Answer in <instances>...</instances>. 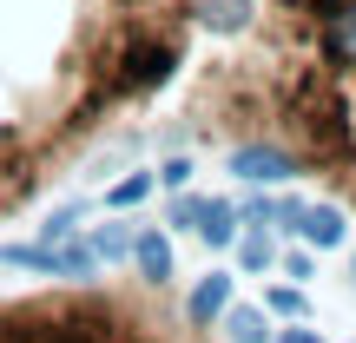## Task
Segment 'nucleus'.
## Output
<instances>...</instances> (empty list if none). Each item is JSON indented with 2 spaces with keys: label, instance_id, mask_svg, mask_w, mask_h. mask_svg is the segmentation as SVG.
Wrapping results in <instances>:
<instances>
[{
  "label": "nucleus",
  "instance_id": "1",
  "mask_svg": "<svg viewBox=\"0 0 356 343\" xmlns=\"http://www.w3.org/2000/svg\"><path fill=\"white\" fill-rule=\"evenodd\" d=\"M172 66H178V33H126V40H113L106 66H92V73H99L106 86L126 99V93H152V86H165Z\"/></svg>",
  "mask_w": 356,
  "mask_h": 343
},
{
  "label": "nucleus",
  "instance_id": "2",
  "mask_svg": "<svg viewBox=\"0 0 356 343\" xmlns=\"http://www.w3.org/2000/svg\"><path fill=\"white\" fill-rule=\"evenodd\" d=\"M310 47H317L323 66H337V73H356V0H343V7L330 13V20L310 33Z\"/></svg>",
  "mask_w": 356,
  "mask_h": 343
},
{
  "label": "nucleus",
  "instance_id": "3",
  "mask_svg": "<svg viewBox=\"0 0 356 343\" xmlns=\"http://www.w3.org/2000/svg\"><path fill=\"white\" fill-rule=\"evenodd\" d=\"M231 172L251 178V185H257V178L270 185V178H297V159H291V152H277V145H244V152L231 159Z\"/></svg>",
  "mask_w": 356,
  "mask_h": 343
},
{
  "label": "nucleus",
  "instance_id": "4",
  "mask_svg": "<svg viewBox=\"0 0 356 343\" xmlns=\"http://www.w3.org/2000/svg\"><path fill=\"white\" fill-rule=\"evenodd\" d=\"M132 264H139V278L145 284H159V291H165V284H172V244L165 238H159V231H132Z\"/></svg>",
  "mask_w": 356,
  "mask_h": 343
},
{
  "label": "nucleus",
  "instance_id": "5",
  "mask_svg": "<svg viewBox=\"0 0 356 343\" xmlns=\"http://www.w3.org/2000/svg\"><path fill=\"white\" fill-rule=\"evenodd\" d=\"M297 231H304L317 251H330V244H343V212H330V205H297V218H291Z\"/></svg>",
  "mask_w": 356,
  "mask_h": 343
},
{
  "label": "nucleus",
  "instance_id": "6",
  "mask_svg": "<svg viewBox=\"0 0 356 343\" xmlns=\"http://www.w3.org/2000/svg\"><path fill=\"white\" fill-rule=\"evenodd\" d=\"M251 7L257 0H191V20L211 26V33H238V26L251 20Z\"/></svg>",
  "mask_w": 356,
  "mask_h": 343
},
{
  "label": "nucleus",
  "instance_id": "7",
  "mask_svg": "<svg viewBox=\"0 0 356 343\" xmlns=\"http://www.w3.org/2000/svg\"><path fill=\"white\" fill-rule=\"evenodd\" d=\"M225 304H231V278H225V271H211V278L191 291V324H218V317H225Z\"/></svg>",
  "mask_w": 356,
  "mask_h": 343
},
{
  "label": "nucleus",
  "instance_id": "8",
  "mask_svg": "<svg viewBox=\"0 0 356 343\" xmlns=\"http://www.w3.org/2000/svg\"><path fill=\"white\" fill-rule=\"evenodd\" d=\"M198 231H204V244H231V238H238V205H218V198H204V212H198Z\"/></svg>",
  "mask_w": 356,
  "mask_h": 343
},
{
  "label": "nucleus",
  "instance_id": "9",
  "mask_svg": "<svg viewBox=\"0 0 356 343\" xmlns=\"http://www.w3.org/2000/svg\"><path fill=\"white\" fill-rule=\"evenodd\" d=\"M225 337L231 343H264L270 330H264V310H231L225 304Z\"/></svg>",
  "mask_w": 356,
  "mask_h": 343
},
{
  "label": "nucleus",
  "instance_id": "10",
  "mask_svg": "<svg viewBox=\"0 0 356 343\" xmlns=\"http://www.w3.org/2000/svg\"><path fill=\"white\" fill-rule=\"evenodd\" d=\"M132 251V225H99L92 231V257H126Z\"/></svg>",
  "mask_w": 356,
  "mask_h": 343
},
{
  "label": "nucleus",
  "instance_id": "11",
  "mask_svg": "<svg viewBox=\"0 0 356 343\" xmlns=\"http://www.w3.org/2000/svg\"><path fill=\"white\" fill-rule=\"evenodd\" d=\"M145 191H152V172H132V178H119V185L106 191V205H113V212H126V205H139Z\"/></svg>",
  "mask_w": 356,
  "mask_h": 343
},
{
  "label": "nucleus",
  "instance_id": "12",
  "mask_svg": "<svg viewBox=\"0 0 356 343\" xmlns=\"http://www.w3.org/2000/svg\"><path fill=\"white\" fill-rule=\"evenodd\" d=\"M238 264H244V271H270V264H277V251H270L264 231H251V238L238 244Z\"/></svg>",
  "mask_w": 356,
  "mask_h": 343
},
{
  "label": "nucleus",
  "instance_id": "13",
  "mask_svg": "<svg viewBox=\"0 0 356 343\" xmlns=\"http://www.w3.org/2000/svg\"><path fill=\"white\" fill-rule=\"evenodd\" d=\"M73 225H79V212H53L47 225H40V244H66V238H73Z\"/></svg>",
  "mask_w": 356,
  "mask_h": 343
},
{
  "label": "nucleus",
  "instance_id": "14",
  "mask_svg": "<svg viewBox=\"0 0 356 343\" xmlns=\"http://www.w3.org/2000/svg\"><path fill=\"white\" fill-rule=\"evenodd\" d=\"M264 310H277V317H304V291H270Z\"/></svg>",
  "mask_w": 356,
  "mask_h": 343
},
{
  "label": "nucleus",
  "instance_id": "15",
  "mask_svg": "<svg viewBox=\"0 0 356 343\" xmlns=\"http://www.w3.org/2000/svg\"><path fill=\"white\" fill-rule=\"evenodd\" d=\"M198 212H204V198H172V225H185V231H198Z\"/></svg>",
  "mask_w": 356,
  "mask_h": 343
},
{
  "label": "nucleus",
  "instance_id": "16",
  "mask_svg": "<svg viewBox=\"0 0 356 343\" xmlns=\"http://www.w3.org/2000/svg\"><path fill=\"white\" fill-rule=\"evenodd\" d=\"M159 178H165L172 191H185V178H191V166H185V159H165V166H159Z\"/></svg>",
  "mask_w": 356,
  "mask_h": 343
},
{
  "label": "nucleus",
  "instance_id": "17",
  "mask_svg": "<svg viewBox=\"0 0 356 343\" xmlns=\"http://www.w3.org/2000/svg\"><path fill=\"white\" fill-rule=\"evenodd\" d=\"M284 271H291V278H297V284H310V271H317V264H310V257H304V251H291V257H284Z\"/></svg>",
  "mask_w": 356,
  "mask_h": 343
},
{
  "label": "nucleus",
  "instance_id": "18",
  "mask_svg": "<svg viewBox=\"0 0 356 343\" xmlns=\"http://www.w3.org/2000/svg\"><path fill=\"white\" fill-rule=\"evenodd\" d=\"M277 343H323V337H317V330H310V324H291V330H284Z\"/></svg>",
  "mask_w": 356,
  "mask_h": 343
}]
</instances>
